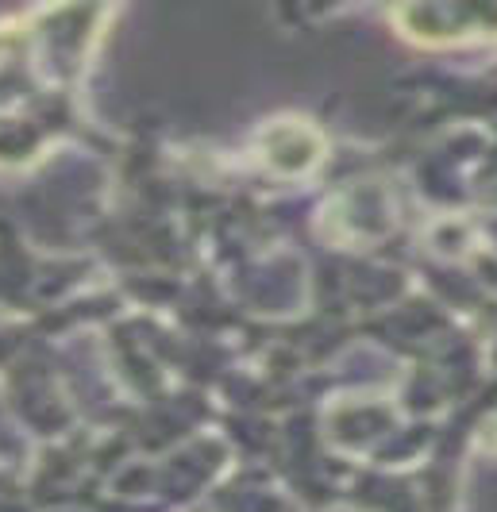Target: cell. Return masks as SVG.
I'll return each instance as SVG.
<instances>
[{
	"instance_id": "7a4b0ae2",
	"label": "cell",
	"mask_w": 497,
	"mask_h": 512,
	"mask_svg": "<svg viewBox=\"0 0 497 512\" xmlns=\"http://www.w3.org/2000/svg\"><path fill=\"white\" fill-rule=\"evenodd\" d=\"M259 158L278 178H301L324 158V135L309 120H274L259 135Z\"/></svg>"
},
{
	"instance_id": "6da1fadb",
	"label": "cell",
	"mask_w": 497,
	"mask_h": 512,
	"mask_svg": "<svg viewBox=\"0 0 497 512\" xmlns=\"http://www.w3.org/2000/svg\"><path fill=\"white\" fill-rule=\"evenodd\" d=\"M390 20L397 31L424 47H467V43H494L497 4L467 0V4H401Z\"/></svg>"
}]
</instances>
